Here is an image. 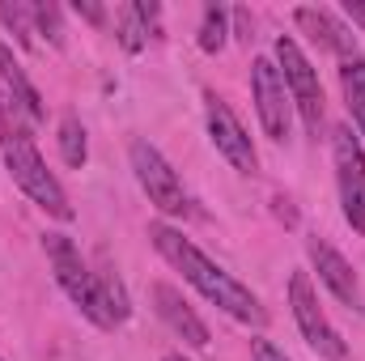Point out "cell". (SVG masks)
I'll return each mask as SVG.
<instances>
[{"label": "cell", "instance_id": "obj_1", "mask_svg": "<svg viewBox=\"0 0 365 361\" xmlns=\"http://www.w3.org/2000/svg\"><path fill=\"white\" fill-rule=\"evenodd\" d=\"M149 238H153V247L162 251V260H166L170 268H179L182 280L195 285L217 310H225L230 319H238V323H247V327H264V323H268L264 302H259L247 285H238L221 264H212L191 238H182L175 225H162V221H158V225H149Z\"/></svg>", "mask_w": 365, "mask_h": 361}, {"label": "cell", "instance_id": "obj_2", "mask_svg": "<svg viewBox=\"0 0 365 361\" xmlns=\"http://www.w3.org/2000/svg\"><path fill=\"white\" fill-rule=\"evenodd\" d=\"M43 251H47V260H51V272H56L60 289L73 298V306L90 319L93 327H102V332L119 327L115 315L106 310V298H102L98 272L86 268V260H81V251L73 247V238H68V234H43Z\"/></svg>", "mask_w": 365, "mask_h": 361}, {"label": "cell", "instance_id": "obj_3", "mask_svg": "<svg viewBox=\"0 0 365 361\" xmlns=\"http://www.w3.org/2000/svg\"><path fill=\"white\" fill-rule=\"evenodd\" d=\"M0 153H4V171H9V179L17 183V187L43 208V213H51L56 221H73V204H68L64 187H60V179L47 171V162L38 158V149H34V141H30L26 128H17V132L0 145Z\"/></svg>", "mask_w": 365, "mask_h": 361}, {"label": "cell", "instance_id": "obj_4", "mask_svg": "<svg viewBox=\"0 0 365 361\" xmlns=\"http://www.w3.org/2000/svg\"><path fill=\"white\" fill-rule=\"evenodd\" d=\"M276 68H280V81H284V90H289V102L297 106L306 132L319 136V128H323V86H319L314 64L306 60V51H302L289 34L276 39Z\"/></svg>", "mask_w": 365, "mask_h": 361}, {"label": "cell", "instance_id": "obj_5", "mask_svg": "<svg viewBox=\"0 0 365 361\" xmlns=\"http://www.w3.org/2000/svg\"><path fill=\"white\" fill-rule=\"evenodd\" d=\"M289 306H293V319H297V332L302 340L319 353L323 361H344L349 357V345L340 340V332L331 327V319L323 315L319 306V293L310 285V272H293L289 276Z\"/></svg>", "mask_w": 365, "mask_h": 361}, {"label": "cell", "instance_id": "obj_6", "mask_svg": "<svg viewBox=\"0 0 365 361\" xmlns=\"http://www.w3.org/2000/svg\"><path fill=\"white\" fill-rule=\"evenodd\" d=\"M331 158H336V183H340L344 221L357 234H365V149L349 123L331 128Z\"/></svg>", "mask_w": 365, "mask_h": 361}, {"label": "cell", "instance_id": "obj_7", "mask_svg": "<svg viewBox=\"0 0 365 361\" xmlns=\"http://www.w3.org/2000/svg\"><path fill=\"white\" fill-rule=\"evenodd\" d=\"M128 158H132L136 183H140V191L149 195L153 208H162V213H170V217H182V213L191 208V200H187V191H182V179L175 175V166H170L149 141H132Z\"/></svg>", "mask_w": 365, "mask_h": 361}, {"label": "cell", "instance_id": "obj_8", "mask_svg": "<svg viewBox=\"0 0 365 361\" xmlns=\"http://www.w3.org/2000/svg\"><path fill=\"white\" fill-rule=\"evenodd\" d=\"M204 115H208V136L217 145V153L238 171V175H259V153L242 128V119L234 115V106L217 93H204Z\"/></svg>", "mask_w": 365, "mask_h": 361}, {"label": "cell", "instance_id": "obj_9", "mask_svg": "<svg viewBox=\"0 0 365 361\" xmlns=\"http://www.w3.org/2000/svg\"><path fill=\"white\" fill-rule=\"evenodd\" d=\"M251 93H255V111H259V123H264L268 141H289L293 102H289V90H284V81H280L276 60L259 56V60L251 64Z\"/></svg>", "mask_w": 365, "mask_h": 361}, {"label": "cell", "instance_id": "obj_10", "mask_svg": "<svg viewBox=\"0 0 365 361\" xmlns=\"http://www.w3.org/2000/svg\"><path fill=\"white\" fill-rule=\"evenodd\" d=\"M306 255H310V264H314V272H319V280L336 293V302H344L353 315H361L365 298H361V285H357L353 264H349L331 243H323V238H310V243H306Z\"/></svg>", "mask_w": 365, "mask_h": 361}, {"label": "cell", "instance_id": "obj_11", "mask_svg": "<svg viewBox=\"0 0 365 361\" xmlns=\"http://www.w3.org/2000/svg\"><path fill=\"white\" fill-rule=\"evenodd\" d=\"M153 306H158V315L166 319V327L179 336L182 345H191V349H208V327H204V319L191 310V302L182 298L175 285L158 280V285H153Z\"/></svg>", "mask_w": 365, "mask_h": 361}, {"label": "cell", "instance_id": "obj_12", "mask_svg": "<svg viewBox=\"0 0 365 361\" xmlns=\"http://www.w3.org/2000/svg\"><path fill=\"white\" fill-rule=\"evenodd\" d=\"M297 17V26L323 47V51H336L340 60H349V56H357V47H353V34L340 26V17L336 13H327V9H297L293 13Z\"/></svg>", "mask_w": 365, "mask_h": 361}, {"label": "cell", "instance_id": "obj_13", "mask_svg": "<svg viewBox=\"0 0 365 361\" xmlns=\"http://www.w3.org/2000/svg\"><path fill=\"white\" fill-rule=\"evenodd\" d=\"M0 81H4V90H9V98H13V111H21L30 123H43V98H38V90L30 86V77H26V68L17 64V56L0 43Z\"/></svg>", "mask_w": 365, "mask_h": 361}, {"label": "cell", "instance_id": "obj_14", "mask_svg": "<svg viewBox=\"0 0 365 361\" xmlns=\"http://www.w3.org/2000/svg\"><path fill=\"white\" fill-rule=\"evenodd\" d=\"M340 86H344V102L353 111V123L365 136V60L361 56H349L340 60Z\"/></svg>", "mask_w": 365, "mask_h": 361}, {"label": "cell", "instance_id": "obj_15", "mask_svg": "<svg viewBox=\"0 0 365 361\" xmlns=\"http://www.w3.org/2000/svg\"><path fill=\"white\" fill-rule=\"evenodd\" d=\"M60 158L68 162V166H86V158H90V141H86V128H81V119L77 115H64L60 119Z\"/></svg>", "mask_w": 365, "mask_h": 361}, {"label": "cell", "instance_id": "obj_16", "mask_svg": "<svg viewBox=\"0 0 365 361\" xmlns=\"http://www.w3.org/2000/svg\"><path fill=\"white\" fill-rule=\"evenodd\" d=\"M225 34H230V13L221 4H208L204 9V21H200V51L217 56L225 47Z\"/></svg>", "mask_w": 365, "mask_h": 361}, {"label": "cell", "instance_id": "obj_17", "mask_svg": "<svg viewBox=\"0 0 365 361\" xmlns=\"http://www.w3.org/2000/svg\"><path fill=\"white\" fill-rule=\"evenodd\" d=\"M30 17H34L38 34L51 39V47H64V17H60V4H34Z\"/></svg>", "mask_w": 365, "mask_h": 361}, {"label": "cell", "instance_id": "obj_18", "mask_svg": "<svg viewBox=\"0 0 365 361\" xmlns=\"http://www.w3.org/2000/svg\"><path fill=\"white\" fill-rule=\"evenodd\" d=\"M26 17H30V9H21V4H9V0L0 4V21H4V26L17 34V43H21V47H30V21H26Z\"/></svg>", "mask_w": 365, "mask_h": 361}, {"label": "cell", "instance_id": "obj_19", "mask_svg": "<svg viewBox=\"0 0 365 361\" xmlns=\"http://www.w3.org/2000/svg\"><path fill=\"white\" fill-rule=\"evenodd\" d=\"M145 34H149V26H145V21H136L132 13L119 21V43H123L128 51H140V47H145Z\"/></svg>", "mask_w": 365, "mask_h": 361}, {"label": "cell", "instance_id": "obj_20", "mask_svg": "<svg viewBox=\"0 0 365 361\" xmlns=\"http://www.w3.org/2000/svg\"><path fill=\"white\" fill-rule=\"evenodd\" d=\"M251 357H255V361H289L272 340H251Z\"/></svg>", "mask_w": 365, "mask_h": 361}, {"label": "cell", "instance_id": "obj_21", "mask_svg": "<svg viewBox=\"0 0 365 361\" xmlns=\"http://www.w3.org/2000/svg\"><path fill=\"white\" fill-rule=\"evenodd\" d=\"M73 9H77V17H86V21H93V26H102V21H106V9H102V4H93V0H77Z\"/></svg>", "mask_w": 365, "mask_h": 361}, {"label": "cell", "instance_id": "obj_22", "mask_svg": "<svg viewBox=\"0 0 365 361\" xmlns=\"http://www.w3.org/2000/svg\"><path fill=\"white\" fill-rule=\"evenodd\" d=\"M230 17H234V30H238V39H242V43H251V13H247V9H234Z\"/></svg>", "mask_w": 365, "mask_h": 361}, {"label": "cell", "instance_id": "obj_23", "mask_svg": "<svg viewBox=\"0 0 365 361\" xmlns=\"http://www.w3.org/2000/svg\"><path fill=\"white\" fill-rule=\"evenodd\" d=\"M344 13H349V17L365 30V0H349V4H344Z\"/></svg>", "mask_w": 365, "mask_h": 361}, {"label": "cell", "instance_id": "obj_24", "mask_svg": "<svg viewBox=\"0 0 365 361\" xmlns=\"http://www.w3.org/2000/svg\"><path fill=\"white\" fill-rule=\"evenodd\" d=\"M4 106H13V102H4V98H0V145H4V141L17 132V128H9V119H4Z\"/></svg>", "mask_w": 365, "mask_h": 361}, {"label": "cell", "instance_id": "obj_25", "mask_svg": "<svg viewBox=\"0 0 365 361\" xmlns=\"http://www.w3.org/2000/svg\"><path fill=\"white\" fill-rule=\"evenodd\" d=\"M276 217H284V221H289V225H293V221H297V217H293V208H289V200H276Z\"/></svg>", "mask_w": 365, "mask_h": 361}, {"label": "cell", "instance_id": "obj_26", "mask_svg": "<svg viewBox=\"0 0 365 361\" xmlns=\"http://www.w3.org/2000/svg\"><path fill=\"white\" fill-rule=\"evenodd\" d=\"M162 361H187V357H182V353H170V357H162Z\"/></svg>", "mask_w": 365, "mask_h": 361}]
</instances>
